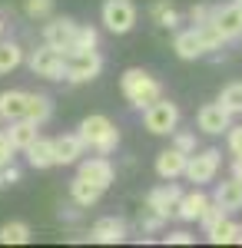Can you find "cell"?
Returning <instances> with one entry per match:
<instances>
[{
	"instance_id": "6da1fadb",
	"label": "cell",
	"mask_w": 242,
	"mask_h": 248,
	"mask_svg": "<svg viewBox=\"0 0 242 248\" xmlns=\"http://www.w3.org/2000/svg\"><path fill=\"white\" fill-rule=\"evenodd\" d=\"M120 93H123V99L130 103L133 109H146L153 99L163 96V86H159V79L153 77V73L133 66V70H126L120 77Z\"/></svg>"
},
{
	"instance_id": "7a4b0ae2",
	"label": "cell",
	"mask_w": 242,
	"mask_h": 248,
	"mask_svg": "<svg viewBox=\"0 0 242 248\" xmlns=\"http://www.w3.org/2000/svg\"><path fill=\"white\" fill-rule=\"evenodd\" d=\"M76 133H80L86 149H93L100 155H110L120 146V129L113 126V119H106V116H86Z\"/></svg>"
},
{
	"instance_id": "3957f363",
	"label": "cell",
	"mask_w": 242,
	"mask_h": 248,
	"mask_svg": "<svg viewBox=\"0 0 242 248\" xmlns=\"http://www.w3.org/2000/svg\"><path fill=\"white\" fill-rule=\"evenodd\" d=\"M27 66L40 79H67V53L50 46V43H40L37 50H30Z\"/></svg>"
},
{
	"instance_id": "277c9868",
	"label": "cell",
	"mask_w": 242,
	"mask_h": 248,
	"mask_svg": "<svg viewBox=\"0 0 242 248\" xmlns=\"http://www.w3.org/2000/svg\"><path fill=\"white\" fill-rule=\"evenodd\" d=\"M143 126L153 136H173V129L179 126V106L173 99H166V96L153 99L146 109H143Z\"/></svg>"
},
{
	"instance_id": "5b68a950",
	"label": "cell",
	"mask_w": 242,
	"mask_h": 248,
	"mask_svg": "<svg viewBox=\"0 0 242 248\" xmlns=\"http://www.w3.org/2000/svg\"><path fill=\"white\" fill-rule=\"evenodd\" d=\"M136 3L133 0H103V10H100V20L103 27L110 30L113 37H123L136 27Z\"/></svg>"
},
{
	"instance_id": "8992f818",
	"label": "cell",
	"mask_w": 242,
	"mask_h": 248,
	"mask_svg": "<svg viewBox=\"0 0 242 248\" xmlns=\"http://www.w3.org/2000/svg\"><path fill=\"white\" fill-rule=\"evenodd\" d=\"M219 166H223V153L219 149H196L186 159V172L183 175L189 182H196V186H206V182H212L219 175Z\"/></svg>"
},
{
	"instance_id": "52a82bcc",
	"label": "cell",
	"mask_w": 242,
	"mask_h": 248,
	"mask_svg": "<svg viewBox=\"0 0 242 248\" xmlns=\"http://www.w3.org/2000/svg\"><path fill=\"white\" fill-rule=\"evenodd\" d=\"M100 70H103L100 50H70L67 53V79L70 83H90L100 77Z\"/></svg>"
},
{
	"instance_id": "ba28073f",
	"label": "cell",
	"mask_w": 242,
	"mask_h": 248,
	"mask_svg": "<svg viewBox=\"0 0 242 248\" xmlns=\"http://www.w3.org/2000/svg\"><path fill=\"white\" fill-rule=\"evenodd\" d=\"M76 30H80V23L70 17H50V23H43V43H50L56 50H63V53H70L76 46Z\"/></svg>"
},
{
	"instance_id": "9c48e42d",
	"label": "cell",
	"mask_w": 242,
	"mask_h": 248,
	"mask_svg": "<svg viewBox=\"0 0 242 248\" xmlns=\"http://www.w3.org/2000/svg\"><path fill=\"white\" fill-rule=\"evenodd\" d=\"M179 195H183V189H179L173 179H163V186H156V189L146 195V212L159 215V218H169V215L176 212Z\"/></svg>"
},
{
	"instance_id": "30bf717a",
	"label": "cell",
	"mask_w": 242,
	"mask_h": 248,
	"mask_svg": "<svg viewBox=\"0 0 242 248\" xmlns=\"http://www.w3.org/2000/svg\"><path fill=\"white\" fill-rule=\"evenodd\" d=\"M196 126H199L206 136H223L225 129L232 126V113L225 109L219 99H216V103H206L203 109L196 113Z\"/></svg>"
},
{
	"instance_id": "8fae6325",
	"label": "cell",
	"mask_w": 242,
	"mask_h": 248,
	"mask_svg": "<svg viewBox=\"0 0 242 248\" xmlns=\"http://www.w3.org/2000/svg\"><path fill=\"white\" fill-rule=\"evenodd\" d=\"M80 166V172L76 175H83V179H90V182H96L100 189H110V182L116 179V169H113V162L106 159V155H90V159H80L76 162Z\"/></svg>"
},
{
	"instance_id": "7c38bea8",
	"label": "cell",
	"mask_w": 242,
	"mask_h": 248,
	"mask_svg": "<svg viewBox=\"0 0 242 248\" xmlns=\"http://www.w3.org/2000/svg\"><path fill=\"white\" fill-rule=\"evenodd\" d=\"M209 202H212V199L196 186L192 192H183V195H179V202H176V212H173V215H176L179 222H199Z\"/></svg>"
},
{
	"instance_id": "4fadbf2b",
	"label": "cell",
	"mask_w": 242,
	"mask_h": 248,
	"mask_svg": "<svg viewBox=\"0 0 242 248\" xmlns=\"http://www.w3.org/2000/svg\"><path fill=\"white\" fill-rule=\"evenodd\" d=\"M209 20L219 27V33H223L225 40H236L242 37V10L236 7V3H225V7H212L209 10Z\"/></svg>"
},
{
	"instance_id": "5bb4252c",
	"label": "cell",
	"mask_w": 242,
	"mask_h": 248,
	"mask_svg": "<svg viewBox=\"0 0 242 248\" xmlns=\"http://www.w3.org/2000/svg\"><path fill=\"white\" fill-rule=\"evenodd\" d=\"M90 242H100V245H120L126 242V222H120L116 215H106L90 225Z\"/></svg>"
},
{
	"instance_id": "9a60e30c",
	"label": "cell",
	"mask_w": 242,
	"mask_h": 248,
	"mask_svg": "<svg viewBox=\"0 0 242 248\" xmlns=\"http://www.w3.org/2000/svg\"><path fill=\"white\" fill-rule=\"evenodd\" d=\"M7 139H10V146L17 149V153H23L30 142H37V136H40V123H34V119H14V123H7Z\"/></svg>"
},
{
	"instance_id": "2e32d148",
	"label": "cell",
	"mask_w": 242,
	"mask_h": 248,
	"mask_svg": "<svg viewBox=\"0 0 242 248\" xmlns=\"http://www.w3.org/2000/svg\"><path fill=\"white\" fill-rule=\"evenodd\" d=\"M186 159L189 155L183 149H176V146H169L163 153L156 155V175L159 179H179L183 172H186Z\"/></svg>"
},
{
	"instance_id": "e0dca14e",
	"label": "cell",
	"mask_w": 242,
	"mask_h": 248,
	"mask_svg": "<svg viewBox=\"0 0 242 248\" xmlns=\"http://www.w3.org/2000/svg\"><path fill=\"white\" fill-rule=\"evenodd\" d=\"M53 149H56V166H73V162H80L86 146H83L80 133H63L53 139Z\"/></svg>"
},
{
	"instance_id": "ac0fdd59",
	"label": "cell",
	"mask_w": 242,
	"mask_h": 248,
	"mask_svg": "<svg viewBox=\"0 0 242 248\" xmlns=\"http://www.w3.org/2000/svg\"><path fill=\"white\" fill-rule=\"evenodd\" d=\"M173 50H176V57H179V60H199L206 53V43H203V37H199V30L189 27V30H183V33H176Z\"/></svg>"
},
{
	"instance_id": "d6986e66",
	"label": "cell",
	"mask_w": 242,
	"mask_h": 248,
	"mask_svg": "<svg viewBox=\"0 0 242 248\" xmlns=\"http://www.w3.org/2000/svg\"><path fill=\"white\" fill-rule=\"evenodd\" d=\"M212 202L223 205L225 212H239L242 209V179L229 175L225 182H219V186H216V195H212Z\"/></svg>"
},
{
	"instance_id": "ffe728a7",
	"label": "cell",
	"mask_w": 242,
	"mask_h": 248,
	"mask_svg": "<svg viewBox=\"0 0 242 248\" xmlns=\"http://www.w3.org/2000/svg\"><path fill=\"white\" fill-rule=\"evenodd\" d=\"M23 153H27V162H30L34 169H53V166H56L53 139H43V136H37V142H30Z\"/></svg>"
},
{
	"instance_id": "44dd1931",
	"label": "cell",
	"mask_w": 242,
	"mask_h": 248,
	"mask_svg": "<svg viewBox=\"0 0 242 248\" xmlns=\"http://www.w3.org/2000/svg\"><path fill=\"white\" fill-rule=\"evenodd\" d=\"M103 192L96 182H90V179H83V175H76L73 182H70V199H73V205H80V209H90V205H96L100 199H103Z\"/></svg>"
},
{
	"instance_id": "7402d4cb",
	"label": "cell",
	"mask_w": 242,
	"mask_h": 248,
	"mask_svg": "<svg viewBox=\"0 0 242 248\" xmlns=\"http://www.w3.org/2000/svg\"><path fill=\"white\" fill-rule=\"evenodd\" d=\"M27 116V93L23 90H3L0 93V119L3 123H14Z\"/></svg>"
},
{
	"instance_id": "603a6c76",
	"label": "cell",
	"mask_w": 242,
	"mask_h": 248,
	"mask_svg": "<svg viewBox=\"0 0 242 248\" xmlns=\"http://www.w3.org/2000/svg\"><path fill=\"white\" fill-rule=\"evenodd\" d=\"M206 235H209L212 245H242V225H239V222H232L229 215H225L223 222H216Z\"/></svg>"
},
{
	"instance_id": "cb8c5ba5",
	"label": "cell",
	"mask_w": 242,
	"mask_h": 248,
	"mask_svg": "<svg viewBox=\"0 0 242 248\" xmlns=\"http://www.w3.org/2000/svg\"><path fill=\"white\" fill-rule=\"evenodd\" d=\"M149 20L156 23V27H163V30H176L179 27V10L169 3V0H153V7H149Z\"/></svg>"
},
{
	"instance_id": "d4e9b609",
	"label": "cell",
	"mask_w": 242,
	"mask_h": 248,
	"mask_svg": "<svg viewBox=\"0 0 242 248\" xmlns=\"http://www.w3.org/2000/svg\"><path fill=\"white\" fill-rule=\"evenodd\" d=\"M53 116V103H50V96L47 93H27V119H34V123H47Z\"/></svg>"
},
{
	"instance_id": "484cf974",
	"label": "cell",
	"mask_w": 242,
	"mask_h": 248,
	"mask_svg": "<svg viewBox=\"0 0 242 248\" xmlns=\"http://www.w3.org/2000/svg\"><path fill=\"white\" fill-rule=\"evenodd\" d=\"M20 63H23L20 43H14V40H0V77L10 73V70H17Z\"/></svg>"
},
{
	"instance_id": "4316f807",
	"label": "cell",
	"mask_w": 242,
	"mask_h": 248,
	"mask_svg": "<svg viewBox=\"0 0 242 248\" xmlns=\"http://www.w3.org/2000/svg\"><path fill=\"white\" fill-rule=\"evenodd\" d=\"M27 242H30V225L27 222L0 225V245H27Z\"/></svg>"
},
{
	"instance_id": "83f0119b",
	"label": "cell",
	"mask_w": 242,
	"mask_h": 248,
	"mask_svg": "<svg viewBox=\"0 0 242 248\" xmlns=\"http://www.w3.org/2000/svg\"><path fill=\"white\" fill-rule=\"evenodd\" d=\"M219 103H223L229 113L236 116L242 113V83H232V86H225L223 93H219Z\"/></svg>"
},
{
	"instance_id": "f1b7e54d",
	"label": "cell",
	"mask_w": 242,
	"mask_h": 248,
	"mask_svg": "<svg viewBox=\"0 0 242 248\" xmlns=\"http://www.w3.org/2000/svg\"><path fill=\"white\" fill-rule=\"evenodd\" d=\"M23 14L30 20H50L53 17V0H27L23 3Z\"/></svg>"
},
{
	"instance_id": "f546056e",
	"label": "cell",
	"mask_w": 242,
	"mask_h": 248,
	"mask_svg": "<svg viewBox=\"0 0 242 248\" xmlns=\"http://www.w3.org/2000/svg\"><path fill=\"white\" fill-rule=\"evenodd\" d=\"M96 43H100L96 27H83V23H80V30H76V46H73V50H96Z\"/></svg>"
},
{
	"instance_id": "4dcf8cb0",
	"label": "cell",
	"mask_w": 242,
	"mask_h": 248,
	"mask_svg": "<svg viewBox=\"0 0 242 248\" xmlns=\"http://www.w3.org/2000/svg\"><path fill=\"white\" fill-rule=\"evenodd\" d=\"M225 215H229V212H225L223 205H216V202H209V205H206V212H203V218H199V225H203V232H209L212 225H216V222H223Z\"/></svg>"
},
{
	"instance_id": "1f68e13d",
	"label": "cell",
	"mask_w": 242,
	"mask_h": 248,
	"mask_svg": "<svg viewBox=\"0 0 242 248\" xmlns=\"http://www.w3.org/2000/svg\"><path fill=\"white\" fill-rule=\"evenodd\" d=\"M173 146H176V149H183L186 155H192V153H196V136L183 133V129H173Z\"/></svg>"
},
{
	"instance_id": "d6a6232c",
	"label": "cell",
	"mask_w": 242,
	"mask_h": 248,
	"mask_svg": "<svg viewBox=\"0 0 242 248\" xmlns=\"http://www.w3.org/2000/svg\"><path fill=\"white\" fill-rule=\"evenodd\" d=\"M225 142H229V153L239 155L242 153V126H229L225 129Z\"/></svg>"
},
{
	"instance_id": "836d02e7",
	"label": "cell",
	"mask_w": 242,
	"mask_h": 248,
	"mask_svg": "<svg viewBox=\"0 0 242 248\" xmlns=\"http://www.w3.org/2000/svg\"><path fill=\"white\" fill-rule=\"evenodd\" d=\"M14 153H17V149L10 146V139H7V133H0V169L14 162Z\"/></svg>"
},
{
	"instance_id": "e575fe53",
	"label": "cell",
	"mask_w": 242,
	"mask_h": 248,
	"mask_svg": "<svg viewBox=\"0 0 242 248\" xmlns=\"http://www.w3.org/2000/svg\"><path fill=\"white\" fill-rule=\"evenodd\" d=\"M209 10H212V7H206V3H196V7L189 10V23H192V27L206 23V20H209Z\"/></svg>"
},
{
	"instance_id": "d590c367",
	"label": "cell",
	"mask_w": 242,
	"mask_h": 248,
	"mask_svg": "<svg viewBox=\"0 0 242 248\" xmlns=\"http://www.w3.org/2000/svg\"><path fill=\"white\" fill-rule=\"evenodd\" d=\"M166 242H169V245H192V235L179 229V232H169V235H166Z\"/></svg>"
},
{
	"instance_id": "8d00e7d4",
	"label": "cell",
	"mask_w": 242,
	"mask_h": 248,
	"mask_svg": "<svg viewBox=\"0 0 242 248\" xmlns=\"http://www.w3.org/2000/svg\"><path fill=\"white\" fill-rule=\"evenodd\" d=\"M3 179H7V186H14V182H20V169L17 166H14V162H10V166H3Z\"/></svg>"
},
{
	"instance_id": "74e56055",
	"label": "cell",
	"mask_w": 242,
	"mask_h": 248,
	"mask_svg": "<svg viewBox=\"0 0 242 248\" xmlns=\"http://www.w3.org/2000/svg\"><path fill=\"white\" fill-rule=\"evenodd\" d=\"M232 175H236V179H242V153L232 155Z\"/></svg>"
},
{
	"instance_id": "f35d334b",
	"label": "cell",
	"mask_w": 242,
	"mask_h": 248,
	"mask_svg": "<svg viewBox=\"0 0 242 248\" xmlns=\"http://www.w3.org/2000/svg\"><path fill=\"white\" fill-rule=\"evenodd\" d=\"M3 186H7V179H3V172H0V189H3Z\"/></svg>"
},
{
	"instance_id": "ab89813d",
	"label": "cell",
	"mask_w": 242,
	"mask_h": 248,
	"mask_svg": "<svg viewBox=\"0 0 242 248\" xmlns=\"http://www.w3.org/2000/svg\"><path fill=\"white\" fill-rule=\"evenodd\" d=\"M3 27H7V23H3V14H0V33H3Z\"/></svg>"
},
{
	"instance_id": "60d3db41",
	"label": "cell",
	"mask_w": 242,
	"mask_h": 248,
	"mask_svg": "<svg viewBox=\"0 0 242 248\" xmlns=\"http://www.w3.org/2000/svg\"><path fill=\"white\" fill-rule=\"evenodd\" d=\"M232 3H236V7H239V10H242V0H232Z\"/></svg>"
},
{
	"instance_id": "b9f144b4",
	"label": "cell",
	"mask_w": 242,
	"mask_h": 248,
	"mask_svg": "<svg viewBox=\"0 0 242 248\" xmlns=\"http://www.w3.org/2000/svg\"><path fill=\"white\" fill-rule=\"evenodd\" d=\"M0 123H3V119H0Z\"/></svg>"
}]
</instances>
